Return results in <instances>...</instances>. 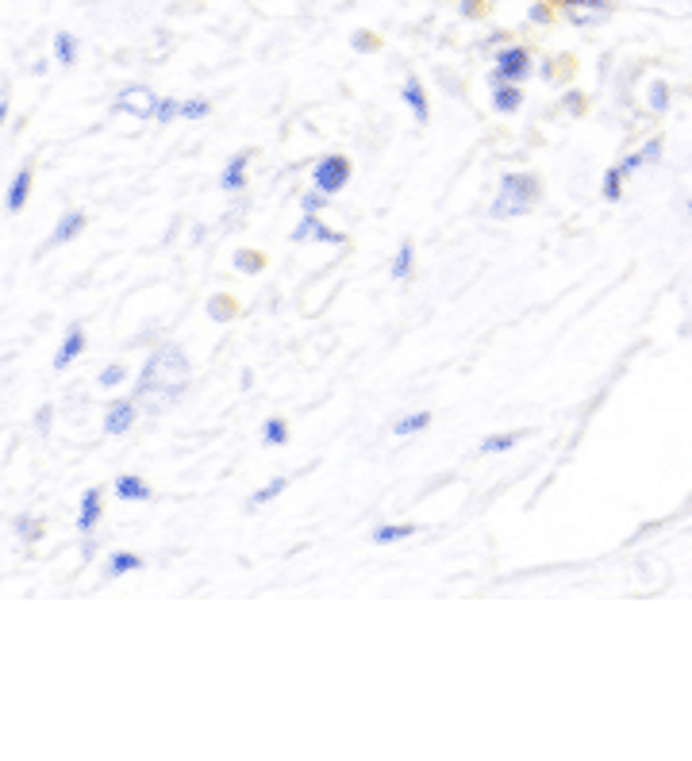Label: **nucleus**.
I'll list each match as a JSON object with an SVG mask.
<instances>
[{
    "label": "nucleus",
    "instance_id": "obj_1",
    "mask_svg": "<svg viewBox=\"0 0 692 761\" xmlns=\"http://www.w3.org/2000/svg\"><path fill=\"white\" fill-rule=\"evenodd\" d=\"M189 385V362L178 347H162L147 358V366L139 373V385H135V400L139 404H150L154 412L166 408L169 400H178Z\"/></svg>",
    "mask_w": 692,
    "mask_h": 761
},
{
    "label": "nucleus",
    "instance_id": "obj_2",
    "mask_svg": "<svg viewBox=\"0 0 692 761\" xmlns=\"http://www.w3.org/2000/svg\"><path fill=\"white\" fill-rule=\"evenodd\" d=\"M542 196V181L535 174H504L500 177V193L488 204V220H515V215H527L539 204Z\"/></svg>",
    "mask_w": 692,
    "mask_h": 761
},
{
    "label": "nucleus",
    "instance_id": "obj_3",
    "mask_svg": "<svg viewBox=\"0 0 692 761\" xmlns=\"http://www.w3.org/2000/svg\"><path fill=\"white\" fill-rule=\"evenodd\" d=\"M354 177V162L346 154H323L312 166V189H320L327 196H339Z\"/></svg>",
    "mask_w": 692,
    "mask_h": 761
},
{
    "label": "nucleus",
    "instance_id": "obj_4",
    "mask_svg": "<svg viewBox=\"0 0 692 761\" xmlns=\"http://www.w3.org/2000/svg\"><path fill=\"white\" fill-rule=\"evenodd\" d=\"M531 69H535V59H531V50L519 47V42H512V47H500V50H496L493 74H488V85H500V81L524 85V81L531 77Z\"/></svg>",
    "mask_w": 692,
    "mask_h": 761
},
{
    "label": "nucleus",
    "instance_id": "obj_5",
    "mask_svg": "<svg viewBox=\"0 0 692 761\" xmlns=\"http://www.w3.org/2000/svg\"><path fill=\"white\" fill-rule=\"evenodd\" d=\"M554 12H561L573 27H596L615 12L612 0H554Z\"/></svg>",
    "mask_w": 692,
    "mask_h": 761
},
{
    "label": "nucleus",
    "instance_id": "obj_6",
    "mask_svg": "<svg viewBox=\"0 0 692 761\" xmlns=\"http://www.w3.org/2000/svg\"><path fill=\"white\" fill-rule=\"evenodd\" d=\"M158 100H162V96H158L154 89H147V85H127L123 93H115L112 108L123 112V116H132V120H154Z\"/></svg>",
    "mask_w": 692,
    "mask_h": 761
},
{
    "label": "nucleus",
    "instance_id": "obj_7",
    "mask_svg": "<svg viewBox=\"0 0 692 761\" xmlns=\"http://www.w3.org/2000/svg\"><path fill=\"white\" fill-rule=\"evenodd\" d=\"M293 242H323V247H346V235L335 231V227H327L320 215H305L300 212V223L293 227Z\"/></svg>",
    "mask_w": 692,
    "mask_h": 761
},
{
    "label": "nucleus",
    "instance_id": "obj_8",
    "mask_svg": "<svg viewBox=\"0 0 692 761\" xmlns=\"http://www.w3.org/2000/svg\"><path fill=\"white\" fill-rule=\"evenodd\" d=\"M139 420V400L135 396H127V400H115V404L105 412V435H127V430L135 427Z\"/></svg>",
    "mask_w": 692,
    "mask_h": 761
},
{
    "label": "nucleus",
    "instance_id": "obj_9",
    "mask_svg": "<svg viewBox=\"0 0 692 761\" xmlns=\"http://www.w3.org/2000/svg\"><path fill=\"white\" fill-rule=\"evenodd\" d=\"M89 347V335H85V323H69V331L62 339V347L54 350V369H69Z\"/></svg>",
    "mask_w": 692,
    "mask_h": 761
},
{
    "label": "nucleus",
    "instance_id": "obj_10",
    "mask_svg": "<svg viewBox=\"0 0 692 761\" xmlns=\"http://www.w3.org/2000/svg\"><path fill=\"white\" fill-rule=\"evenodd\" d=\"M85 223H89V215H85L81 208H69L62 220L54 223V231H50V239H47V247H42V250H54V247H66V242H74V239L85 231Z\"/></svg>",
    "mask_w": 692,
    "mask_h": 761
},
{
    "label": "nucleus",
    "instance_id": "obj_11",
    "mask_svg": "<svg viewBox=\"0 0 692 761\" xmlns=\"http://www.w3.org/2000/svg\"><path fill=\"white\" fill-rule=\"evenodd\" d=\"M32 185H35V169L32 166H20L16 174H12V185H8V193H5V208L12 215L27 208V200H32Z\"/></svg>",
    "mask_w": 692,
    "mask_h": 761
},
{
    "label": "nucleus",
    "instance_id": "obj_12",
    "mask_svg": "<svg viewBox=\"0 0 692 761\" xmlns=\"http://www.w3.org/2000/svg\"><path fill=\"white\" fill-rule=\"evenodd\" d=\"M400 100L408 104V112L415 116V123H427L431 120V100H427V89L420 77H404L400 85Z\"/></svg>",
    "mask_w": 692,
    "mask_h": 761
},
{
    "label": "nucleus",
    "instance_id": "obj_13",
    "mask_svg": "<svg viewBox=\"0 0 692 761\" xmlns=\"http://www.w3.org/2000/svg\"><path fill=\"white\" fill-rule=\"evenodd\" d=\"M247 169H250V150L231 154L223 174H220V189L223 193H242V189H247Z\"/></svg>",
    "mask_w": 692,
    "mask_h": 761
},
{
    "label": "nucleus",
    "instance_id": "obj_14",
    "mask_svg": "<svg viewBox=\"0 0 692 761\" xmlns=\"http://www.w3.org/2000/svg\"><path fill=\"white\" fill-rule=\"evenodd\" d=\"M115 500H123V504H147L154 500V488L139 477V473H123V477H115Z\"/></svg>",
    "mask_w": 692,
    "mask_h": 761
},
{
    "label": "nucleus",
    "instance_id": "obj_15",
    "mask_svg": "<svg viewBox=\"0 0 692 761\" xmlns=\"http://www.w3.org/2000/svg\"><path fill=\"white\" fill-rule=\"evenodd\" d=\"M100 515H105V496H100V488H85L81 508H77V530L81 535H93Z\"/></svg>",
    "mask_w": 692,
    "mask_h": 761
},
{
    "label": "nucleus",
    "instance_id": "obj_16",
    "mask_svg": "<svg viewBox=\"0 0 692 761\" xmlns=\"http://www.w3.org/2000/svg\"><path fill=\"white\" fill-rule=\"evenodd\" d=\"M488 93H493V108L500 112V116H515V112L524 108V89H519L515 81L488 85Z\"/></svg>",
    "mask_w": 692,
    "mask_h": 761
},
{
    "label": "nucleus",
    "instance_id": "obj_17",
    "mask_svg": "<svg viewBox=\"0 0 692 761\" xmlns=\"http://www.w3.org/2000/svg\"><path fill=\"white\" fill-rule=\"evenodd\" d=\"M658 158H661V139L654 135L651 142H642V147H639V150H631V154L624 158V162H619V174H624V177H634V174H639V169H642V166H651V162H658Z\"/></svg>",
    "mask_w": 692,
    "mask_h": 761
},
{
    "label": "nucleus",
    "instance_id": "obj_18",
    "mask_svg": "<svg viewBox=\"0 0 692 761\" xmlns=\"http://www.w3.org/2000/svg\"><path fill=\"white\" fill-rule=\"evenodd\" d=\"M415 535H420V523H381V527H373L369 542L373 547H393V542H408Z\"/></svg>",
    "mask_w": 692,
    "mask_h": 761
},
{
    "label": "nucleus",
    "instance_id": "obj_19",
    "mask_svg": "<svg viewBox=\"0 0 692 761\" xmlns=\"http://www.w3.org/2000/svg\"><path fill=\"white\" fill-rule=\"evenodd\" d=\"M388 274H393V281H408L415 274V242L412 239H404L396 247L393 262H388Z\"/></svg>",
    "mask_w": 692,
    "mask_h": 761
},
{
    "label": "nucleus",
    "instance_id": "obj_20",
    "mask_svg": "<svg viewBox=\"0 0 692 761\" xmlns=\"http://www.w3.org/2000/svg\"><path fill=\"white\" fill-rule=\"evenodd\" d=\"M524 439H527V430H500V435H485L481 447H478V454H508V450H515Z\"/></svg>",
    "mask_w": 692,
    "mask_h": 761
},
{
    "label": "nucleus",
    "instance_id": "obj_21",
    "mask_svg": "<svg viewBox=\"0 0 692 761\" xmlns=\"http://www.w3.org/2000/svg\"><path fill=\"white\" fill-rule=\"evenodd\" d=\"M54 59L62 62V66H77V59H81V39L74 32H58L54 35Z\"/></svg>",
    "mask_w": 692,
    "mask_h": 761
},
{
    "label": "nucleus",
    "instance_id": "obj_22",
    "mask_svg": "<svg viewBox=\"0 0 692 761\" xmlns=\"http://www.w3.org/2000/svg\"><path fill=\"white\" fill-rule=\"evenodd\" d=\"M239 315V300L231 296V293H215V296H208V320H215V323H231Z\"/></svg>",
    "mask_w": 692,
    "mask_h": 761
},
{
    "label": "nucleus",
    "instance_id": "obj_23",
    "mask_svg": "<svg viewBox=\"0 0 692 761\" xmlns=\"http://www.w3.org/2000/svg\"><path fill=\"white\" fill-rule=\"evenodd\" d=\"M427 427H431V412H408V415H400V420L393 423V435L396 439H412V435H423Z\"/></svg>",
    "mask_w": 692,
    "mask_h": 761
},
{
    "label": "nucleus",
    "instance_id": "obj_24",
    "mask_svg": "<svg viewBox=\"0 0 692 761\" xmlns=\"http://www.w3.org/2000/svg\"><path fill=\"white\" fill-rule=\"evenodd\" d=\"M142 566V554H135V550H115L112 557H108V577H127V573H139Z\"/></svg>",
    "mask_w": 692,
    "mask_h": 761
},
{
    "label": "nucleus",
    "instance_id": "obj_25",
    "mask_svg": "<svg viewBox=\"0 0 692 761\" xmlns=\"http://www.w3.org/2000/svg\"><path fill=\"white\" fill-rule=\"evenodd\" d=\"M285 488H288V477H273L269 485H262V488H258V493L247 500V512H262L266 504H273V500L285 493Z\"/></svg>",
    "mask_w": 692,
    "mask_h": 761
},
{
    "label": "nucleus",
    "instance_id": "obj_26",
    "mask_svg": "<svg viewBox=\"0 0 692 761\" xmlns=\"http://www.w3.org/2000/svg\"><path fill=\"white\" fill-rule=\"evenodd\" d=\"M669 81H651V89H646V108H651V116H666L669 112Z\"/></svg>",
    "mask_w": 692,
    "mask_h": 761
},
{
    "label": "nucleus",
    "instance_id": "obj_27",
    "mask_svg": "<svg viewBox=\"0 0 692 761\" xmlns=\"http://www.w3.org/2000/svg\"><path fill=\"white\" fill-rule=\"evenodd\" d=\"M235 266L242 269V274H262V269L269 266V258L262 250H254V247H239L235 250Z\"/></svg>",
    "mask_w": 692,
    "mask_h": 761
},
{
    "label": "nucleus",
    "instance_id": "obj_28",
    "mask_svg": "<svg viewBox=\"0 0 692 761\" xmlns=\"http://www.w3.org/2000/svg\"><path fill=\"white\" fill-rule=\"evenodd\" d=\"M262 442L266 447H285L288 442V423L281 420V415H269V420L262 423Z\"/></svg>",
    "mask_w": 692,
    "mask_h": 761
},
{
    "label": "nucleus",
    "instance_id": "obj_29",
    "mask_svg": "<svg viewBox=\"0 0 692 761\" xmlns=\"http://www.w3.org/2000/svg\"><path fill=\"white\" fill-rule=\"evenodd\" d=\"M212 116V100L205 96H189V100H181V120H208Z\"/></svg>",
    "mask_w": 692,
    "mask_h": 761
},
{
    "label": "nucleus",
    "instance_id": "obj_30",
    "mask_svg": "<svg viewBox=\"0 0 692 761\" xmlns=\"http://www.w3.org/2000/svg\"><path fill=\"white\" fill-rule=\"evenodd\" d=\"M127 381V366L123 362H112V366H105L96 373V385L100 389H120V385Z\"/></svg>",
    "mask_w": 692,
    "mask_h": 761
},
{
    "label": "nucleus",
    "instance_id": "obj_31",
    "mask_svg": "<svg viewBox=\"0 0 692 761\" xmlns=\"http://www.w3.org/2000/svg\"><path fill=\"white\" fill-rule=\"evenodd\" d=\"M327 204H331V196L320 193V189H308L305 196H300V212H305V215H320Z\"/></svg>",
    "mask_w": 692,
    "mask_h": 761
},
{
    "label": "nucleus",
    "instance_id": "obj_32",
    "mask_svg": "<svg viewBox=\"0 0 692 761\" xmlns=\"http://www.w3.org/2000/svg\"><path fill=\"white\" fill-rule=\"evenodd\" d=\"M178 116H181V100H178V96H162V100H158L154 123H173Z\"/></svg>",
    "mask_w": 692,
    "mask_h": 761
},
{
    "label": "nucleus",
    "instance_id": "obj_33",
    "mask_svg": "<svg viewBox=\"0 0 692 761\" xmlns=\"http://www.w3.org/2000/svg\"><path fill=\"white\" fill-rule=\"evenodd\" d=\"M624 181H627V177L619 174V166H612L608 174H604V185H600L604 196H608V200H619V196H624Z\"/></svg>",
    "mask_w": 692,
    "mask_h": 761
},
{
    "label": "nucleus",
    "instance_id": "obj_34",
    "mask_svg": "<svg viewBox=\"0 0 692 761\" xmlns=\"http://www.w3.org/2000/svg\"><path fill=\"white\" fill-rule=\"evenodd\" d=\"M351 47L362 50V54H373V50H381V39L373 35V32H354L351 35Z\"/></svg>",
    "mask_w": 692,
    "mask_h": 761
},
{
    "label": "nucleus",
    "instance_id": "obj_35",
    "mask_svg": "<svg viewBox=\"0 0 692 761\" xmlns=\"http://www.w3.org/2000/svg\"><path fill=\"white\" fill-rule=\"evenodd\" d=\"M16 535H20V539H27V542H39L42 527L32 520V515H20V520H16Z\"/></svg>",
    "mask_w": 692,
    "mask_h": 761
},
{
    "label": "nucleus",
    "instance_id": "obj_36",
    "mask_svg": "<svg viewBox=\"0 0 692 761\" xmlns=\"http://www.w3.org/2000/svg\"><path fill=\"white\" fill-rule=\"evenodd\" d=\"M561 108L569 112V116H581V112L588 108V100H585V93H577V89H569L566 96H561Z\"/></svg>",
    "mask_w": 692,
    "mask_h": 761
},
{
    "label": "nucleus",
    "instance_id": "obj_37",
    "mask_svg": "<svg viewBox=\"0 0 692 761\" xmlns=\"http://www.w3.org/2000/svg\"><path fill=\"white\" fill-rule=\"evenodd\" d=\"M527 20H531V23H551V20H554V5H546V0L531 5V8H527Z\"/></svg>",
    "mask_w": 692,
    "mask_h": 761
},
{
    "label": "nucleus",
    "instance_id": "obj_38",
    "mask_svg": "<svg viewBox=\"0 0 692 761\" xmlns=\"http://www.w3.org/2000/svg\"><path fill=\"white\" fill-rule=\"evenodd\" d=\"M481 12H485L481 0H466V5H461V16H481Z\"/></svg>",
    "mask_w": 692,
    "mask_h": 761
},
{
    "label": "nucleus",
    "instance_id": "obj_39",
    "mask_svg": "<svg viewBox=\"0 0 692 761\" xmlns=\"http://www.w3.org/2000/svg\"><path fill=\"white\" fill-rule=\"evenodd\" d=\"M81 557H85V562H93V557H96V542H93L89 535H85V547H81Z\"/></svg>",
    "mask_w": 692,
    "mask_h": 761
},
{
    "label": "nucleus",
    "instance_id": "obj_40",
    "mask_svg": "<svg viewBox=\"0 0 692 761\" xmlns=\"http://www.w3.org/2000/svg\"><path fill=\"white\" fill-rule=\"evenodd\" d=\"M5 120H8V100L0 96V127H5Z\"/></svg>",
    "mask_w": 692,
    "mask_h": 761
},
{
    "label": "nucleus",
    "instance_id": "obj_41",
    "mask_svg": "<svg viewBox=\"0 0 692 761\" xmlns=\"http://www.w3.org/2000/svg\"><path fill=\"white\" fill-rule=\"evenodd\" d=\"M688 220H692V200H688Z\"/></svg>",
    "mask_w": 692,
    "mask_h": 761
}]
</instances>
